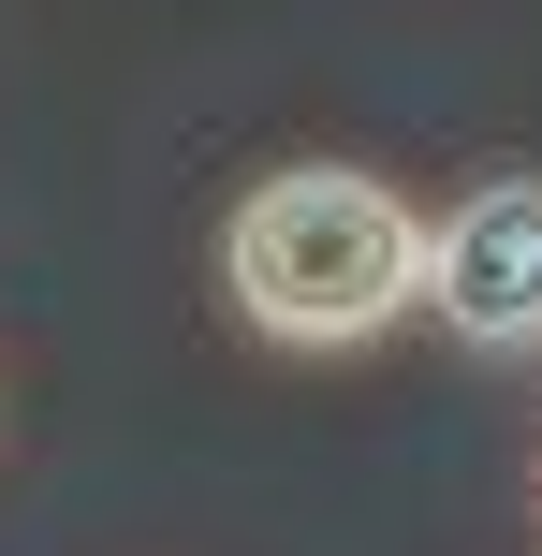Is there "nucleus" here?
I'll list each match as a JSON object with an SVG mask.
<instances>
[{
    "instance_id": "2",
    "label": "nucleus",
    "mask_w": 542,
    "mask_h": 556,
    "mask_svg": "<svg viewBox=\"0 0 542 556\" xmlns=\"http://www.w3.org/2000/svg\"><path fill=\"white\" fill-rule=\"evenodd\" d=\"M426 323L455 337V352H499V366L542 352V176L528 162L469 176L426 220Z\"/></svg>"
},
{
    "instance_id": "1",
    "label": "nucleus",
    "mask_w": 542,
    "mask_h": 556,
    "mask_svg": "<svg viewBox=\"0 0 542 556\" xmlns=\"http://www.w3.org/2000/svg\"><path fill=\"white\" fill-rule=\"evenodd\" d=\"M220 307L264 352H367L426 307V220L352 162H279L220 220Z\"/></svg>"
}]
</instances>
